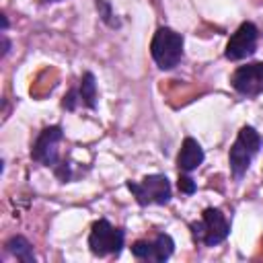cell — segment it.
I'll list each match as a JSON object with an SVG mask.
<instances>
[{"instance_id":"obj_1","label":"cell","mask_w":263,"mask_h":263,"mask_svg":"<svg viewBox=\"0 0 263 263\" xmlns=\"http://www.w3.org/2000/svg\"><path fill=\"white\" fill-rule=\"evenodd\" d=\"M261 144H263V138H261V134H259L253 125L240 127V132H238L234 144L230 146V154H228L230 171H232V175H234L236 179H240V177L249 171L253 158H255L257 152L261 150Z\"/></svg>"},{"instance_id":"obj_2","label":"cell","mask_w":263,"mask_h":263,"mask_svg":"<svg viewBox=\"0 0 263 263\" xmlns=\"http://www.w3.org/2000/svg\"><path fill=\"white\" fill-rule=\"evenodd\" d=\"M189 230H191V236L195 242H199L203 247H216V245L224 242L226 236L230 234V222L226 220L222 210L205 208L201 212V220L191 222Z\"/></svg>"},{"instance_id":"obj_3","label":"cell","mask_w":263,"mask_h":263,"mask_svg":"<svg viewBox=\"0 0 263 263\" xmlns=\"http://www.w3.org/2000/svg\"><path fill=\"white\" fill-rule=\"evenodd\" d=\"M150 53L160 70H173L183 58V35L168 27H160L152 37Z\"/></svg>"},{"instance_id":"obj_4","label":"cell","mask_w":263,"mask_h":263,"mask_svg":"<svg viewBox=\"0 0 263 263\" xmlns=\"http://www.w3.org/2000/svg\"><path fill=\"white\" fill-rule=\"evenodd\" d=\"M125 240V230L115 228L109 220L101 218L92 224L90 234H88V247L92 255L105 257V255H119L123 249Z\"/></svg>"},{"instance_id":"obj_5","label":"cell","mask_w":263,"mask_h":263,"mask_svg":"<svg viewBox=\"0 0 263 263\" xmlns=\"http://www.w3.org/2000/svg\"><path fill=\"white\" fill-rule=\"evenodd\" d=\"M127 189L140 205H164L173 197L166 175H146L142 181H127Z\"/></svg>"},{"instance_id":"obj_6","label":"cell","mask_w":263,"mask_h":263,"mask_svg":"<svg viewBox=\"0 0 263 263\" xmlns=\"http://www.w3.org/2000/svg\"><path fill=\"white\" fill-rule=\"evenodd\" d=\"M64 140V129L62 125H49L43 127L39 132V136L35 138L33 146H31V158L43 166H55L60 162V154H58V144Z\"/></svg>"},{"instance_id":"obj_7","label":"cell","mask_w":263,"mask_h":263,"mask_svg":"<svg viewBox=\"0 0 263 263\" xmlns=\"http://www.w3.org/2000/svg\"><path fill=\"white\" fill-rule=\"evenodd\" d=\"M257 37H259V29H257L251 21L242 23V25L230 35V39H228V43H226V51H224L226 60L238 62V60H245V58L253 55L255 49H257Z\"/></svg>"},{"instance_id":"obj_8","label":"cell","mask_w":263,"mask_h":263,"mask_svg":"<svg viewBox=\"0 0 263 263\" xmlns=\"http://www.w3.org/2000/svg\"><path fill=\"white\" fill-rule=\"evenodd\" d=\"M230 84L236 92L245 97H257L263 92V62H251L238 66L230 78Z\"/></svg>"},{"instance_id":"obj_9","label":"cell","mask_w":263,"mask_h":263,"mask_svg":"<svg viewBox=\"0 0 263 263\" xmlns=\"http://www.w3.org/2000/svg\"><path fill=\"white\" fill-rule=\"evenodd\" d=\"M175 251V240L166 232H158L154 240H136L132 245V255L136 259H148L156 263H164Z\"/></svg>"},{"instance_id":"obj_10","label":"cell","mask_w":263,"mask_h":263,"mask_svg":"<svg viewBox=\"0 0 263 263\" xmlns=\"http://www.w3.org/2000/svg\"><path fill=\"white\" fill-rule=\"evenodd\" d=\"M203 158H205V154H203V148L199 146V142L193 138H185L181 144V150L177 154V166L183 173H191L203 162Z\"/></svg>"},{"instance_id":"obj_11","label":"cell","mask_w":263,"mask_h":263,"mask_svg":"<svg viewBox=\"0 0 263 263\" xmlns=\"http://www.w3.org/2000/svg\"><path fill=\"white\" fill-rule=\"evenodd\" d=\"M6 251H8L10 255H14V257H16L18 261H23V263H35L33 245H31L25 236H21V234H16V236H12V238L6 240Z\"/></svg>"},{"instance_id":"obj_12","label":"cell","mask_w":263,"mask_h":263,"mask_svg":"<svg viewBox=\"0 0 263 263\" xmlns=\"http://www.w3.org/2000/svg\"><path fill=\"white\" fill-rule=\"evenodd\" d=\"M80 103L86 105L88 109H97V82H95V74L92 72H84L80 78Z\"/></svg>"},{"instance_id":"obj_13","label":"cell","mask_w":263,"mask_h":263,"mask_svg":"<svg viewBox=\"0 0 263 263\" xmlns=\"http://www.w3.org/2000/svg\"><path fill=\"white\" fill-rule=\"evenodd\" d=\"M97 10H99V16H101V21L105 23V25H109V27H119V21L117 18H113V10H111V4L107 2V0H97Z\"/></svg>"},{"instance_id":"obj_14","label":"cell","mask_w":263,"mask_h":263,"mask_svg":"<svg viewBox=\"0 0 263 263\" xmlns=\"http://www.w3.org/2000/svg\"><path fill=\"white\" fill-rule=\"evenodd\" d=\"M177 187H179V191H181V193H185V195H191V193H195V189H197L195 181H193L191 177H187V175H179Z\"/></svg>"},{"instance_id":"obj_15","label":"cell","mask_w":263,"mask_h":263,"mask_svg":"<svg viewBox=\"0 0 263 263\" xmlns=\"http://www.w3.org/2000/svg\"><path fill=\"white\" fill-rule=\"evenodd\" d=\"M78 101H80V92H78L76 88H70V90H68V95H66V97H64V101H62V107H64V109H68V111H74Z\"/></svg>"},{"instance_id":"obj_16","label":"cell","mask_w":263,"mask_h":263,"mask_svg":"<svg viewBox=\"0 0 263 263\" xmlns=\"http://www.w3.org/2000/svg\"><path fill=\"white\" fill-rule=\"evenodd\" d=\"M10 51V41L6 39V35H2V55H6Z\"/></svg>"},{"instance_id":"obj_17","label":"cell","mask_w":263,"mask_h":263,"mask_svg":"<svg viewBox=\"0 0 263 263\" xmlns=\"http://www.w3.org/2000/svg\"><path fill=\"white\" fill-rule=\"evenodd\" d=\"M0 21H2V31H6V29H8V18H6V14H0Z\"/></svg>"}]
</instances>
